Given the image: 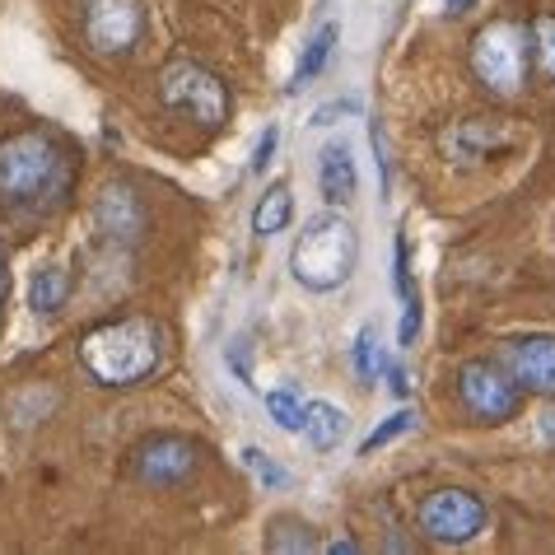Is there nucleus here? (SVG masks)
I'll return each instance as SVG.
<instances>
[{"mask_svg": "<svg viewBox=\"0 0 555 555\" xmlns=\"http://www.w3.org/2000/svg\"><path fill=\"white\" fill-rule=\"evenodd\" d=\"M528 52H532V38H528V28L514 24V20H495L472 38L476 75H481L486 89H495L504 99L528 85Z\"/></svg>", "mask_w": 555, "mask_h": 555, "instance_id": "3", "label": "nucleus"}, {"mask_svg": "<svg viewBox=\"0 0 555 555\" xmlns=\"http://www.w3.org/2000/svg\"><path fill=\"white\" fill-rule=\"evenodd\" d=\"M360 94H346V99H332V103H322L318 107V113H313V127H336V121H341V117H354V113H360Z\"/></svg>", "mask_w": 555, "mask_h": 555, "instance_id": "22", "label": "nucleus"}, {"mask_svg": "<svg viewBox=\"0 0 555 555\" xmlns=\"http://www.w3.org/2000/svg\"><path fill=\"white\" fill-rule=\"evenodd\" d=\"M164 360V332L150 318H117L103 327L85 332L80 341V364L89 369L94 383L107 388H131V383L150 378Z\"/></svg>", "mask_w": 555, "mask_h": 555, "instance_id": "1", "label": "nucleus"}, {"mask_svg": "<svg viewBox=\"0 0 555 555\" xmlns=\"http://www.w3.org/2000/svg\"><path fill=\"white\" fill-rule=\"evenodd\" d=\"M336 42H341V28H336V24H322L318 34L304 42V56H299V66H295V80H289V94H299L308 80H318L322 66H327L332 52H336Z\"/></svg>", "mask_w": 555, "mask_h": 555, "instance_id": "14", "label": "nucleus"}, {"mask_svg": "<svg viewBox=\"0 0 555 555\" xmlns=\"http://www.w3.org/2000/svg\"><path fill=\"white\" fill-rule=\"evenodd\" d=\"M354 267H360V234L341 215H313L304 224V234L295 238V248H289V271L313 295L341 289L354 275Z\"/></svg>", "mask_w": 555, "mask_h": 555, "instance_id": "2", "label": "nucleus"}, {"mask_svg": "<svg viewBox=\"0 0 555 555\" xmlns=\"http://www.w3.org/2000/svg\"><path fill=\"white\" fill-rule=\"evenodd\" d=\"M267 411H271V421L281 425V429H289V435H299V425H304V402H299V392L289 388H271L267 392Z\"/></svg>", "mask_w": 555, "mask_h": 555, "instance_id": "18", "label": "nucleus"}, {"mask_svg": "<svg viewBox=\"0 0 555 555\" xmlns=\"http://www.w3.org/2000/svg\"><path fill=\"white\" fill-rule=\"evenodd\" d=\"M99 220H103V229H113L117 224V234L121 238H131L135 229H141V210H135V202H131V192H107L103 196V206H99Z\"/></svg>", "mask_w": 555, "mask_h": 555, "instance_id": "17", "label": "nucleus"}, {"mask_svg": "<svg viewBox=\"0 0 555 555\" xmlns=\"http://www.w3.org/2000/svg\"><path fill=\"white\" fill-rule=\"evenodd\" d=\"M0 299H5V267H0Z\"/></svg>", "mask_w": 555, "mask_h": 555, "instance_id": "28", "label": "nucleus"}, {"mask_svg": "<svg viewBox=\"0 0 555 555\" xmlns=\"http://www.w3.org/2000/svg\"><path fill=\"white\" fill-rule=\"evenodd\" d=\"M70 295V275L61 267H42L34 271V285H28V304L38 308V313H56L61 304Z\"/></svg>", "mask_w": 555, "mask_h": 555, "instance_id": "15", "label": "nucleus"}, {"mask_svg": "<svg viewBox=\"0 0 555 555\" xmlns=\"http://www.w3.org/2000/svg\"><path fill=\"white\" fill-rule=\"evenodd\" d=\"M350 354H354V374H360V383H364V388H374V383L383 378V369H388V354H383L378 327H360Z\"/></svg>", "mask_w": 555, "mask_h": 555, "instance_id": "16", "label": "nucleus"}, {"mask_svg": "<svg viewBox=\"0 0 555 555\" xmlns=\"http://www.w3.org/2000/svg\"><path fill=\"white\" fill-rule=\"evenodd\" d=\"M243 462H248V472L257 476L261 486H271V490H281V486H289V472L285 467H275V462L261 453V449H243Z\"/></svg>", "mask_w": 555, "mask_h": 555, "instance_id": "21", "label": "nucleus"}, {"mask_svg": "<svg viewBox=\"0 0 555 555\" xmlns=\"http://www.w3.org/2000/svg\"><path fill=\"white\" fill-rule=\"evenodd\" d=\"M192 467H196V449L188 439H178V435H159V439L141 443V453H135V472H141V481H154V486H173Z\"/></svg>", "mask_w": 555, "mask_h": 555, "instance_id": "9", "label": "nucleus"}, {"mask_svg": "<svg viewBox=\"0 0 555 555\" xmlns=\"http://www.w3.org/2000/svg\"><path fill=\"white\" fill-rule=\"evenodd\" d=\"M542 421H546V439H555V411H546Z\"/></svg>", "mask_w": 555, "mask_h": 555, "instance_id": "27", "label": "nucleus"}, {"mask_svg": "<svg viewBox=\"0 0 555 555\" xmlns=\"http://www.w3.org/2000/svg\"><path fill=\"white\" fill-rule=\"evenodd\" d=\"M457 402L472 421L504 425L522 411V388L500 360H467L457 369Z\"/></svg>", "mask_w": 555, "mask_h": 555, "instance_id": "5", "label": "nucleus"}, {"mask_svg": "<svg viewBox=\"0 0 555 555\" xmlns=\"http://www.w3.org/2000/svg\"><path fill=\"white\" fill-rule=\"evenodd\" d=\"M532 48H537V61H542V75L555 80V14H542L532 24Z\"/></svg>", "mask_w": 555, "mask_h": 555, "instance_id": "20", "label": "nucleus"}, {"mask_svg": "<svg viewBox=\"0 0 555 555\" xmlns=\"http://www.w3.org/2000/svg\"><path fill=\"white\" fill-rule=\"evenodd\" d=\"M141 0H89L85 5V38L94 52H127L141 38Z\"/></svg>", "mask_w": 555, "mask_h": 555, "instance_id": "8", "label": "nucleus"}, {"mask_svg": "<svg viewBox=\"0 0 555 555\" xmlns=\"http://www.w3.org/2000/svg\"><path fill=\"white\" fill-rule=\"evenodd\" d=\"M61 173V154L48 135L24 131L0 141V192L10 202H38Z\"/></svg>", "mask_w": 555, "mask_h": 555, "instance_id": "4", "label": "nucleus"}, {"mask_svg": "<svg viewBox=\"0 0 555 555\" xmlns=\"http://www.w3.org/2000/svg\"><path fill=\"white\" fill-rule=\"evenodd\" d=\"M164 103L173 107V113H188L192 121H202V127H220L229 113L224 85L215 80L210 70L192 66V61H173V66L164 70Z\"/></svg>", "mask_w": 555, "mask_h": 555, "instance_id": "7", "label": "nucleus"}, {"mask_svg": "<svg viewBox=\"0 0 555 555\" xmlns=\"http://www.w3.org/2000/svg\"><path fill=\"white\" fill-rule=\"evenodd\" d=\"M476 5V0H443V10H449V14H467Z\"/></svg>", "mask_w": 555, "mask_h": 555, "instance_id": "26", "label": "nucleus"}, {"mask_svg": "<svg viewBox=\"0 0 555 555\" xmlns=\"http://www.w3.org/2000/svg\"><path fill=\"white\" fill-rule=\"evenodd\" d=\"M508 374L518 378V388L532 392H555V336H522L508 346Z\"/></svg>", "mask_w": 555, "mask_h": 555, "instance_id": "10", "label": "nucleus"}, {"mask_svg": "<svg viewBox=\"0 0 555 555\" xmlns=\"http://www.w3.org/2000/svg\"><path fill=\"white\" fill-rule=\"evenodd\" d=\"M415 522H421V532L429 542L439 546H467L472 537L486 532V504L472 495V490H435V495H425L421 508H415Z\"/></svg>", "mask_w": 555, "mask_h": 555, "instance_id": "6", "label": "nucleus"}, {"mask_svg": "<svg viewBox=\"0 0 555 555\" xmlns=\"http://www.w3.org/2000/svg\"><path fill=\"white\" fill-rule=\"evenodd\" d=\"M415 425V411H397V415H388L378 429H369L364 435V443H360V457H369V453H378L383 443H392L397 435H406V429Z\"/></svg>", "mask_w": 555, "mask_h": 555, "instance_id": "19", "label": "nucleus"}, {"mask_svg": "<svg viewBox=\"0 0 555 555\" xmlns=\"http://www.w3.org/2000/svg\"><path fill=\"white\" fill-rule=\"evenodd\" d=\"M289 220H295V192H289V182H271L267 196H261L253 210V234L271 238V234H281Z\"/></svg>", "mask_w": 555, "mask_h": 555, "instance_id": "13", "label": "nucleus"}, {"mask_svg": "<svg viewBox=\"0 0 555 555\" xmlns=\"http://www.w3.org/2000/svg\"><path fill=\"white\" fill-rule=\"evenodd\" d=\"M275 141H281V131H275V127L261 131L257 154H253V173H267V164H271V154H275Z\"/></svg>", "mask_w": 555, "mask_h": 555, "instance_id": "25", "label": "nucleus"}, {"mask_svg": "<svg viewBox=\"0 0 555 555\" xmlns=\"http://www.w3.org/2000/svg\"><path fill=\"white\" fill-rule=\"evenodd\" d=\"M299 435L313 443L318 453H332L336 443L346 439V411H341V406H332V402H308V406H304Z\"/></svg>", "mask_w": 555, "mask_h": 555, "instance_id": "12", "label": "nucleus"}, {"mask_svg": "<svg viewBox=\"0 0 555 555\" xmlns=\"http://www.w3.org/2000/svg\"><path fill=\"white\" fill-rule=\"evenodd\" d=\"M415 332H421V299H402V332H397V341L402 346H415Z\"/></svg>", "mask_w": 555, "mask_h": 555, "instance_id": "24", "label": "nucleus"}, {"mask_svg": "<svg viewBox=\"0 0 555 555\" xmlns=\"http://www.w3.org/2000/svg\"><path fill=\"white\" fill-rule=\"evenodd\" d=\"M275 528H281V532H299L304 528V522H295V518H281V522H275ZM271 551H313V537H271V542H267Z\"/></svg>", "mask_w": 555, "mask_h": 555, "instance_id": "23", "label": "nucleus"}, {"mask_svg": "<svg viewBox=\"0 0 555 555\" xmlns=\"http://www.w3.org/2000/svg\"><path fill=\"white\" fill-rule=\"evenodd\" d=\"M318 188H322V202L332 206H346L354 202L360 192V173H354V159H350V145L346 141H332L318 159Z\"/></svg>", "mask_w": 555, "mask_h": 555, "instance_id": "11", "label": "nucleus"}]
</instances>
